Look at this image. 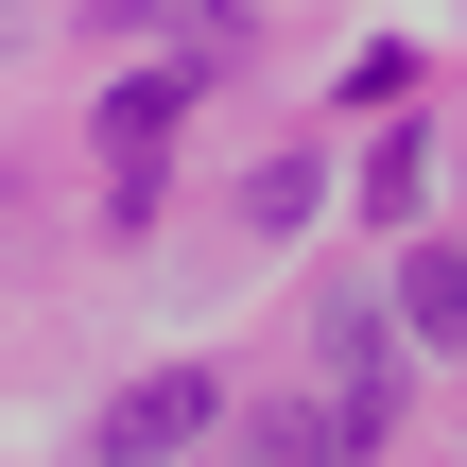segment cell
Returning <instances> with one entry per match:
<instances>
[{
  "label": "cell",
  "instance_id": "cell-1",
  "mask_svg": "<svg viewBox=\"0 0 467 467\" xmlns=\"http://www.w3.org/2000/svg\"><path fill=\"white\" fill-rule=\"evenodd\" d=\"M208 416H225V364H139V381L87 416V467H173Z\"/></svg>",
  "mask_w": 467,
  "mask_h": 467
},
{
  "label": "cell",
  "instance_id": "cell-2",
  "mask_svg": "<svg viewBox=\"0 0 467 467\" xmlns=\"http://www.w3.org/2000/svg\"><path fill=\"white\" fill-rule=\"evenodd\" d=\"M399 329L416 347H467V243H416L399 260Z\"/></svg>",
  "mask_w": 467,
  "mask_h": 467
},
{
  "label": "cell",
  "instance_id": "cell-3",
  "mask_svg": "<svg viewBox=\"0 0 467 467\" xmlns=\"http://www.w3.org/2000/svg\"><path fill=\"white\" fill-rule=\"evenodd\" d=\"M173 104H191V69H139V87H121V104H104V139H121V173H139V156H156V139H173Z\"/></svg>",
  "mask_w": 467,
  "mask_h": 467
},
{
  "label": "cell",
  "instance_id": "cell-4",
  "mask_svg": "<svg viewBox=\"0 0 467 467\" xmlns=\"http://www.w3.org/2000/svg\"><path fill=\"white\" fill-rule=\"evenodd\" d=\"M312 208H329V156H260L243 173V225H312Z\"/></svg>",
  "mask_w": 467,
  "mask_h": 467
},
{
  "label": "cell",
  "instance_id": "cell-5",
  "mask_svg": "<svg viewBox=\"0 0 467 467\" xmlns=\"http://www.w3.org/2000/svg\"><path fill=\"white\" fill-rule=\"evenodd\" d=\"M277 467H364V416L329 399V416H277Z\"/></svg>",
  "mask_w": 467,
  "mask_h": 467
}]
</instances>
